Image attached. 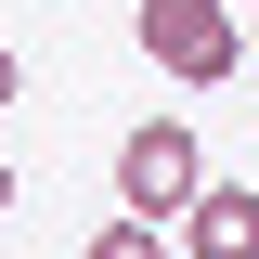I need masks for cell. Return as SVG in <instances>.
I'll return each mask as SVG.
<instances>
[{"label": "cell", "mask_w": 259, "mask_h": 259, "mask_svg": "<svg viewBox=\"0 0 259 259\" xmlns=\"http://www.w3.org/2000/svg\"><path fill=\"white\" fill-rule=\"evenodd\" d=\"M13 91H26V65H13V39H0V117H13Z\"/></svg>", "instance_id": "cell-5"}, {"label": "cell", "mask_w": 259, "mask_h": 259, "mask_svg": "<svg viewBox=\"0 0 259 259\" xmlns=\"http://www.w3.org/2000/svg\"><path fill=\"white\" fill-rule=\"evenodd\" d=\"M0 221H13V168H0Z\"/></svg>", "instance_id": "cell-6"}, {"label": "cell", "mask_w": 259, "mask_h": 259, "mask_svg": "<svg viewBox=\"0 0 259 259\" xmlns=\"http://www.w3.org/2000/svg\"><path fill=\"white\" fill-rule=\"evenodd\" d=\"M78 259H182V246H168V221H143V207H130V221H104Z\"/></svg>", "instance_id": "cell-4"}, {"label": "cell", "mask_w": 259, "mask_h": 259, "mask_svg": "<svg viewBox=\"0 0 259 259\" xmlns=\"http://www.w3.org/2000/svg\"><path fill=\"white\" fill-rule=\"evenodd\" d=\"M194 182H207V143H194L182 117H143V130L117 143V207H143V221H182Z\"/></svg>", "instance_id": "cell-2"}, {"label": "cell", "mask_w": 259, "mask_h": 259, "mask_svg": "<svg viewBox=\"0 0 259 259\" xmlns=\"http://www.w3.org/2000/svg\"><path fill=\"white\" fill-rule=\"evenodd\" d=\"M130 39H143V65H156V78H182V91L246 78V26H233V0H143V13H130Z\"/></svg>", "instance_id": "cell-1"}, {"label": "cell", "mask_w": 259, "mask_h": 259, "mask_svg": "<svg viewBox=\"0 0 259 259\" xmlns=\"http://www.w3.org/2000/svg\"><path fill=\"white\" fill-rule=\"evenodd\" d=\"M168 233H182V259H259V182H194Z\"/></svg>", "instance_id": "cell-3"}]
</instances>
